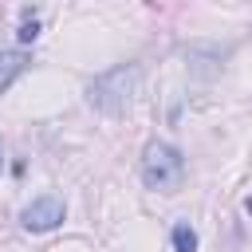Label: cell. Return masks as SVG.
<instances>
[{"mask_svg": "<svg viewBox=\"0 0 252 252\" xmlns=\"http://www.w3.org/2000/svg\"><path fill=\"white\" fill-rule=\"evenodd\" d=\"M138 83H142V67L138 63H118L87 87V102L102 114H122L130 106V98L138 94Z\"/></svg>", "mask_w": 252, "mask_h": 252, "instance_id": "obj_1", "label": "cell"}, {"mask_svg": "<svg viewBox=\"0 0 252 252\" xmlns=\"http://www.w3.org/2000/svg\"><path fill=\"white\" fill-rule=\"evenodd\" d=\"M142 181L154 193H177L185 181V158L169 142H146L142 150Z\"/></svg>", "mask_w": 252, "mask_h": 252, "instance_id": "obj_2", "label": "cell"}, {"mask_svg": "<svg viewBox=\"0 0 252 252\" xmlns=\"http://www.w3.org/2000/svg\"><path fill=\"white\" fill-rule=\"evenodd\" d=\"M63 217H67L63 201L47 193V197H35L32 205H24V213H20V224H24L28 232H51L55 224H63Z\"/></svg>", "mask_w": 252, "mask_h": 252, "instance_id": "obj_3", "label": "cell"}, {"mask_svg": "<svg viewBox=\"0 0 252 252\" xmlns=\"http://www.w3.org/2000/svg\"><path fill=\"white\" fill-rule=\"evenodd\" d=\"M28 67H32L28 51H4V55H0V94H4V91H8Z\"/></svg>", "mask_w": 252, "mask_h": 252, "instance_id": "obj_4", "label": "cell"}, {"mask_svg": "<svg viewBox=\"0 0 252 252\" xmlns=\"http://www.w3.org/2000/svg\"><path fill=\"white\" fill-rule=\"evenodd\" d=\"M173 252H197V232L189 224H173Z\"/></svg>", "mask_w": 252, "mask_h": 252, "instance_id": "obj_5", "label": "cell"}, {"mask_svg": "<svg viewBox=\"0 0 252 252\" xmlns=\"http://www.w3.org/2000/svg\"><path fill=\"white\" fill-rule=\"evenodd\" d=\"M16 35H20V43H32V39H35V35H39V24H35V20H24V24H20V32H16Z\"/></svg>", "mask_w": 252, "mask_h": 252, "instance_id": "obj_6", "label": "cell"}, {"mask_svg": "<svg viewBox=\"0 0 252 252\" xmlns=\"http://www.w3.org/2000/svg\"><path fill=\"white\" fill-rule=\"evenodd\" d=\"M244 213H252V197H248V201H244Z\"/></svg>", "mask_w": 252, "mask_h": 252, "instance_id": "obj_7", "label": "cell"}, {"mask_svg": "<svg viewBox=\"0 0 252 252\" xmlns=\"http://www.w3.org/2000/svg\"><path fill=\"white\" fill-rule=\"evenodd\" d=\"M0 169H4V146H0Z\"/></svg>", "mask_w": 252, "mask_h": 252, "instance_id": "obj_8", "label": "cell"}]
</instances>
